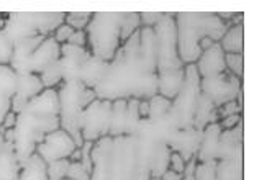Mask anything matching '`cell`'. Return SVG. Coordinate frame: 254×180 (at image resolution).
<instances>
[{"label":"cell","instance_id":"obj_1","mask_svg":"<svg viewBox=\"0 0 254 180\" xmlns=\"http://www.w3.org/2000/svg\"><path fill=\"white\" fill-rule=\"evenodd\" d=\"M100 100H149L158 94L156 67L144 61L139 53V30L133 33L109 64L105 77L94 89Z\"/></svg>","mask_w":254,"mask_h":180},{"label":"cell","instance_id":"obj_2","mask_svg":"<svg viewBox=\"0 0 254 180\" xmlns=\"http://www.w3.org/2000/svg\"><path fill=\"white\" fill-rule=\"evenodd\" d=\"M61 128L59 98L56 89H45L17 115L15 123V154L20 164L36 152V146L46 134Z\"/></svg>","mask_w":254,"mask_h":180},{"label":"cell","instance_id":"obj_3","mask_svg":"<svg viewBox=\"0 0 254 180\" xmlns=\"http://www.w3.org/2000/svg\"><path fill=\"white\" fill-rule=\"evenodd\" d=\"M176 13H163L154 26L156 40V72H158V94L172 100L184 84V67L177 53Z\"/></svg>","mask_w":254,"mask_h":180},{"label":"cell","instance_id":"obj_4","mask_svg":"<svg viewBox=\"0 0 254 180\" xmlns=\"http://www.w3.org/2000/svg\"><path fill=\"white\" fill-rule=\"evenodd\" d=\"M177 30V53L184 65L195 64L200 58L198 43L202 38H210L218 43L226 31V23L217 13L207 12H179L174 15Z\"/></svg>","mask_w":254,"mask_h":180},{"label":"cell","instance_id":"obj_5","mask_svg":"<svg viewBox=\"0 0 254 180\" xmlns=\"http://www.w3.org/2000/svg\"><path fill=\"white\" fill-rule=\"evenodd\" d=\"M58 98H59V123L61 129L74 139L77 147L84 144L82 134H80L79 120L80 113L85 107L95 100V92L87 89L80 80L64 82L58 89Z\"/></svg>","mask_w":254,"mask_h":180},{"label":"cell","instance_id":"obj_6","mask_svg":"<svg viewBox=\"0 0 254 180\" xmlns=\"http://www.w3.org/2000/svg\"><path fill=\"white\" fill-rule=\"evenodd\" d=\"M122 18L123 12H97L92 13L85 33L90 54L112 62L113 58L122 46Z\"/></svg>","mask_w":254,"mask_h":180},{"label":"cell","instance_id":"obj_7","mask_svg":"<svg viewBox=\"0 0 254 180\" xmlns=\"http://www.w3.org/2000/svg\"><path fill=\"white\" fill-rule=\"evenodd\" d=\"M66 18L63 12H25L5 16L3 31L15 43L36 36H51Z\"/></svg>","mask_w":254,"mask_h":180},{"label":"cell","instance_id":"obj_8","mask_svg":"<svg viewBox=\"0 0 254 180\" xmlns=\"http://www.w3.org/2000/svg\"><path fill=\"white\" fill-rule=\"evenodd\" d=\"M200 95V75L195 64H187L184 67V84L177 95L172 98L171 117L176 121L177 128H190L193 123V112Z\"/></svg>","mask_w":254,"mask_h":180},{"label":"cell","instance_id":"obj_9","mask_svg":"<svg viewBox=\"0 0 254 180\" xmlns=\"http://www.w3.org/2000/svg\"><path fill=\"white\" fill-rule=\"evenodd\" d=\"M136 169V152L131 136L113 138L109 164H107V180H133Z\"/></svg>","mask_w":254,"mask_h":180},{"label":"cell","instance_id":"obj_10","mask_svg":"<svg viewBox=\"0 0 254 180\" xmlns=\"http://www.w3.org/2000/svg\"><path fill=\"white\" fill-rule=\"evenodd\" d=\"M112 120V102L95 98L80 113L79 128L84 141L97 143L99 139L109 136Z\"/></svg>","mask_w":254,"mask_h":180},{"label":"cell","instance_id":"obj_11","mask_svg":"<svg viewBox=\"0 0 254 180\" xmlns=\"http://www.w3.org/2000/svg\"><path fill=\"white\" fill-rule=\"evenodd\" d=\"M243 89V80L235 77L228 70L212 77L200 79V92L213 102L215 107H221L226 102L236 100L238 92Z\"/></svg>","mask_w":254,"mask_h":180},{"label":"cell","instance_id":"obj_12","mask_svg":"<svg viewBox=\"0 0 254 180\" xmlns=\"http://www.w3.org/2000/svg\"><path fill=\"white\" fill-rule=\"evenodd\" d=\"M77 149L74 139L64 129H56L46 134L45 139L36 146V152L40 154L46 164L59 159H69V156Z\"/></svg>","mask_w":254,"mask_h":180},{"label":"cell","instance_id":"obj_13","mask_svg":"<svg viewBox=\"0 0 254 180\" xmlns=\"http://www.w3.org/2000/svg\"><path fill=\"white\" fill-rule=\"evenodd\" d=\"M43 90L45 87L41 84L40 75L33 72L17 74V87H15V95L12 98V112L18 115Z\"/></svg>","mask_w":254,"mask_h":180},{"label":"cell","instance_id":"obj_14","mask_svg":"<svg viewBox=\"0 0 254 180\" xmlns=\"http://www.w3.org/2000/svg\"><path fill=\"white\" fill-rule=\"evenodd\" d=\"M90 56V51L87 48H79L69 43L61 45V72H63V82H72L79 80L80 69H82L84 62L87 61Z\"/></svg>","mask_w":254,"mask_h":180},{"label":"cell","instance_id":"obj_15","mask_svg":"<svg viewBox=\"0 0 254 180\" xmlns=\"http://www.w3.org/2000/svg\"><path fill=\"white\" fill-rule=\"evenodd\" d=\"M200 138H202V131L195 129L193 126L177 129L176 134L172 136L171 141L167 143L169 149L172 152L182 156V159L189 162L192 157H195L198 146H200Z\"/></svg>","mask_w":254,"mask_h":180},{"label":"cell","instance_id":"obj_16","mask_svg":"<svg viewBox=\"0 0 254 180\" xmlns=\"http://www.w3.org/2000/svg\"><path fill=\"white\" fill-rule=\"evenodd\" d=\"M243 143H245V124H243V120H241L233 129H223L220 133L217 161L243 156L245 154Z\"/></svg>","mask_w":254,"mask_h":180},{"label":"cell","instance_id":"obj_17","mask_svg":"<svg viewBox=\"0 0 254 180\" xmlns=\"http://www.w3.org/2000/svg\"><path fill=\"white\" fill-rule=\"evenodd\" d=\"M61 58V45H58L53 36L45 38V41L36 48V51L31 56L30 70L36 75H40L48 65L59 61Z\"/></svg>","mask_w":254,"mask_h":180},{"label":"cell","instance_id":"obj_18","mask_svg":"<svg viewBox=\"0 0 254 180\" xmlns=\"http://www.w3.org/2000/svg\"><path fill=\"white\" fill-rule=\"evenodd\" d=\"M195 67H197L200 79L212 77V75H218L221 72H225L226 70L225 53H223V49L220 48L218 43H215L212 48L200 54V58L195 62Z\"/></svg>","mask_w":254,"mask_h":180},{"label":"cell","instance_id":"obj_19","mask_svg":"<svg viewBox=\"0 0 254 180\" xmlns=\"http://www.w3.org/2000/svg\"><path fill=\"white\" fill-rule=\"evenodd\" d=\"M45 38L48 36H36V38H30V40L15 43L13 56H12V61H10V67L13 69L15 74L31 72L30 70L31 56H33V53L36 51V48L45 41Z\"/></svg>","mask_w":254,"mask_h":180},{"label":"cell","instance_id":"obj_20","mask_svg":"<svg viewBox=\"0 0 254 180\" xmlns=\"http://www.w3.org/2000/svg\"><path fill=\"white\" fill-rule=\"evenodd\" d=\"M221 128L218 123H212L205 126L200 138V146L195 154V159L198 164L203 162H215L218 154V141H220Z\"/></svg>","mask_w":254,"mask_h":180},{"label":"cell","instance_id":"obj_21","mask_svg":"<svg viewBox=\"0 0 254 180\" xmlns=\"http://www.w3.org/2000/svg\"><path fill=\"white\" fill-rule=\"evenodd\" d=\"M21 164L15 154L13 144L5 143L0 133V180H18Z\"/></svg>","mask_w":254,"mask_h":180},{"label":"cell","instance_id":"obj_22","mask_svg":"<svg viewBox=\"0 0 254 180\" xmlns=\"http://www.w3.org/2000/svg\"><path fill=\"white\" fill-rule=\"evenodd\" d=\"M109 64L110 62H107V61H104V59L90 54V56L87 58V61L84 62L82 69H80L79 80L82 82L87 89L94 90L95 87L102 82V79L105 77L107 69H109Z\"/></svg>","mask_w":254,"mask_h":180},{"label":"cell","instance_id":"obj_23","mask_svg":"<svg viewBox=\"0 0 254 180\" xmlns=\"http://www.w3.org/2000/svg\"><path fill=\"white\" fill-rule=\"evenodd\" d=\"M218 121H220V117H218L217 107L213 105V102L210 100L207 95H203L202 92H200L197 105H195V112H193L192 126L198 131H203L205 126H208V124H212V123H218Z\"/></svg>","mask_w":254,"mask_h":180},{"label":"cell","instance_id":"obj_24","mask_svg":"<svg viewBox=\"0 0 254 180\" xmlns=\"http://www.w3.org/2000/svg\"><path fill=\"white\" fill-rule=\"evenodd\" d=\"M225 54H243L245 53V25H231L223 33L218 41Z\"/></svg>","mask_w":254,"mask_h":180},{"label":"cell","instance_id":"obj_25","mask_svg":"<svg viewBox=\"0 0 254 180\" xmlns=\"http://www.w3.org/2000/svg\"><path fill=\"white\" fill-rule=\"evenodd\" d=\"M18 180H50L48 179V164L35 152L25 162H21Z\"/></svg>","mask_w":254,"mask_h":180},{"label":"cell","instance_id":"obj_26","mask_svg":"<svg viewBox=\"0 0 254 180\" xmlns=\"http://www.w3.org/2000/svg\"><path fill=\"white\" fill-rule=\"evenodd\" d=\"M110 138L127 136V100L112 102V120H110Z\"/></svg>","mask_w":254,"mask_h":180},{"label":"cell","instance_id":"obj_27","mask_svg":"<svg viewBox=\"0 0 254 180\" xmlns=\"http://www.w3.org/2000/svg\"><path fill=\"white\" fill-rule=\"evenodd\" d=\"M148 105H149L148 118L149 120H158V118L164 117V115H167L171 112L172 100H169V98H166L159 94H156L154 97H151L148 100Z\"/></svg>","mask_w":254,"mask_h":180},{"label":"cell","instance_id":"obj_28","mask_svg":"<svg viewBox=\"0 0 254 180\" xmlns=\"http://www.w3.org/2000/svg\"><path fill=\"white\" fill-rule=\"evenodd\" d=\"M40 80L45 89H56L63 82V72H61V62L56 61L43 70L40 74Z\"/></svg>","mask_w":254,"mask_h":180},{"label":"cell","instance_id":"obj_29","mask_svg":"<svg viewBox=\"0 0 254 180\" xmlns=\"http://www.w3.org/2000/svg\"><path fill=\"white\" fill-rule=\"evenodd\" d=\"M141 28V21H139V13L138 12H123V18H122V35H120V41L122 45L125 43L133 33H136Z\"/></svg>","mask_w":254,"mask_h":180},{"label":"cell","instance_id":"obj_30","mask_svg":"<svg viewBox=\"0 0 254 180\" xmlns=\"http://www.w3.org/2000/svg\"><path fill=\"white\" fill-rule=\"evenodd\" d=\"M139 121H141L139 100L138 98H129V100H127V136H131L134 133Z\"/></svg>","mask_w":254,"mask_h":180},{"label":"cell","instance_id":"obj_31","mask_svg":"<svg viewBox=\"0 0 254 180\" xmlns=\"http://www.w3.org/2000/svg\"><path fill=\"white\" fill-rule=\"evenodd\" d=\"M225 65L230 74L243 80V74H245V56L243 54H225Z\"/></svg>","mask_w":254,"mask_h":180},{"label":"cell","instance_id":"obj_32","mask_svg":"<svg viewBox=\"0 0 254 180\" xmlns=\"http://www.w3.org/2000/svg\"><path fill=\"white\" fill-rule=\"evenodd\" d=\"M90 18H92V12H71V13H66L64 23L71 26L74 31H79V30L87 28Z\"/></svg>","mask_w":254,"mask_h":180},{"label":"cell","instance_id":"obj_33","mask_svg":"<svg viewBox=\"0 0 254 180\" xmlns=\"http://www.w3.org/2000/svg\"><path fill=\"white\" fill-rule=\"evenodd\" d=\"M13 41L5 35L3 30H0V65H10L13 56Z\"/></svg>","mask_w":254,"mask_h":180},{"label":"cell","instance_id":"obj_34","mask_svg":"<svg viewBox=\"0 0 254 180\" xmlns=\"http://www.w3.org/2000/svg\"><path fill=\"white\" fill-rule=\"evenodd\" d=\"M69 159H59L48 164V179L50 180H64L67 176Z\"/></svg>","mask_w":254,"mask_h":180},{"label":"cell","instance_id":"obj_35","mask_svg":"<svg viewBox=\"0 0 254 180\" xmlns=\"http://www.w3.org/2000/svg\"><path fill=\"white\" fill-rule=\"evenodd\" d=\"M92 147H94V143L90 141H84V144L80 146V164L84 166V169L89 174H92L94 171V162H92Z\"/></svg>","mask_w":254,"mask_h":180},{"label":"cell","instance_id":"obj_36","mask_svg":"<svg viewBox=\"0 0 254 180\" xmlns=\"http://www.w3.org/2000/svg\"><path fill=\"white\" fill-rule=\"evenodd\" d=\"M66 179H69V180H90V174L85 171L80 162H69Z\"/></svg>","mask_w":254,"mask_h":180},{"label":"cell","instance_id":"obj_37","mask_svg":"<svg viewBox=\"0 0 254 180\" xmlns=\"http://www.w3.org/2000/svg\"><path fill=\"white\" fill-rule=\"evenodd\" d=\"M217 112H218V117L221 120V118L231 117V115L243 113V105H240V103H238L236 100H231V102H226L221 107H218Z\"/></svg>","mask_w":254,"mask_h":180},{"label":"cell","instance_id":"obj_38","mask_svg":"<svg viewBox=\"0 0 254 180\" xmlns=\"http://www.w3.org/2000/svg\"><path fill=\"white\" fill-rule=\"evenodd\" d=\"M163 13L164 12H141L139 13L141 26H144V28H154L159 23V20L163 18Z\"/></svg>","mask_w":254,"mask_h":180},{"label":"cell","instance_id":"obj_39","mask_svg":"<svg viewBox=\"0 0 254 180\" xmlns=\"http://www.w3.org/2000/svg\"><path fill=\"white\" fill-rule=\"evenodd\" d=\"M74 33V30L71 28L69 25L66 23H63L61 26H58L56 31L53 33V38H55V41L58 43V45H64V43H67V40L71 38V35Z\"/></svg>","mask_w":254,"mask_h":180},{"label":"cell","instance_id":"obj_40","mask_svg":"<svg viewBox=\"0 0 254 180\" xmlns=\"http://www.w3.org/2000/svg\"><path fill=\"white\" fill-rule=\"evenodd\" d=\"M186 161L182 159L181 154H177V152H171V157H169V169L171 171H174L177 174H184L186 171Z\"/></svg>","mask_w":254,"mask_h":180},{"label":"cell","instance_id":"obj_41","mask_svg":"<svg viewBox=\"0 0 254 180\" xmlns=\"http://www.w3.org/2000/svg\"><path fill=\"white\" fill-rule=\"evenodd\" d=\"M69 45H74V46H79V48H85L87 46V33L85 30H79V31H74L71 38L67 40Z\"/></svg>","mask_w":254,"mask_h":180},{"label":"cell","instance_id":"obj_42","mask_svg":"<svg viewBox=\"0 0 254 180\" xmlns=\"http://www.w3.org/2000/svg\"><path fill=\"white\" fill-rule=\"evenodd\" d=\"M243 120V113H238V115H231V117H226V118H221L218 124H220V128L221 131L223 129H233L238 123H240Z\"/></svg>","mask_w":254,"mask_h":180},{"label":"cell","instance_id":"obj_43","mask_svg":"<svg viewBox=\"0 0 254 180\" xmlns=\"http://www.w3.org/2000/svg\"><path fill=\"white\" fill-rule=\"evenodd\" d=\"M15 123H17V113H13L12 110H10L7 115H5L3 123H2V126H0V133L3 134V131L13 129L15 128Z\"/></svg>","mask_w":254,"mask_h":180},{"label":"cell","instance_id":"obj_44","mask_svg":"<svg viewBox=\"0 0 254 180\" xmlns=\"http://www.w3.org/2000/svg\"><path fill=\"white\" fill-rule=\"evenodd\" d=\"M182 177H184V174H177L174 171H171V169H167L163 176H161L163 180H182Z\"/></svg>","mask_w":254,"mask_h":180},{"label":"cell","instance_id":"obj_45","mask_svg":"<svg viewBox=\"0 0 254 180\" xmlns=\"http://www.w3.org/2000/svg\"><path fill=\"white\" fill-rule=\"evenodd\" d=\"M215 45V41L213 40H210V38H202L200 40V43H198V48H200V51H207V49H210Z\"/></svg>","mask_w":254,"mask_h":180},{"label":"cell","instance_id":"obj_46","mask_svg":"<svg viewBox=\"0 0 254 180\" xmlns=\"http://www.w3.org/2000/svg\"><path fill=\"white\" fill-rule=\"evenodd\" d=\"M148 112H149L148 100H139V117L148 118Z\"/></svg>","mask_w":254,"mask_h":180},{"label":"cell","instance_id":"obj_47","mask_svg":"<svg viewBox=\"0 0 254 180\" xmlns=\"http://www.w3.org/2000/svg\"><path fill=\"white\" fill-rule=\"evenodd\" d=\"M69 161L71 162H79L80 161V147H77L71 156H69Z\"/></svg>","mask_w":254,"mask_h":180},{"label":"cell","instance_id":"obj_48","mask_svg":"<svg viewBox=\"0 0 254 180\" xmlns=\"http://www.w3.org/2000/svg\"><path fill=\"white\" fill-rule=\"evenodd\" d=\"M3 25H5V18L0 15V30H3Z\"/></svg>","mask_w":254,"mask_h":180},{"label":"cell","instance_id":"obj_49","mask_svg":"<svg viewBox=\"0 0 254 180\" xmlns=\"http://www.w3.org/2000/svg\"><path fill=\"white\" fill-rule=\"evenodd\" d=\"M149 180H163L161 177H149Z\"/></svg>","mask_w":254,"mask_h":180},{"label":"cell","instance_id":"obj_50","mask_svg":"<svg viewBox=\"0 0 254 180\" xmlns=\"http://www.w3.org/2000/svg\"><path fill=\"white\" fill-rule=\"evenodd\" d=\"M64 180H69V179H64Z\"/></svg>","mask_w":254,"mask_h":180}]
</instances>
